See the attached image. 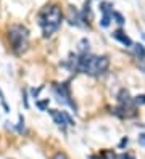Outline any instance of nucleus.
<instances>
[{
	"instance_id": "nucleus-5",
	"label": "nucleus",
	"mask_w": 145,
	"mask_h": 159,
	"mask_svg": "<svg viewBox=\"0 0 145 159\" xmlns=\"http://www.w3.org/2000/svg\"><path fill=\"white\" fill-rule=\"evenodd\" d=\"M55 93L58 95V101H63V103H66V105H70L71 108L76 109L74 101L71 100V93H70V87H68V84H56V85H55Z\"/></svg>"
},
{
	"instance_id": "nucleus-13",
	"label": "nucleus",
	"mask_w": 145,
	"mask_h": 159,
	"mask_svg": "<svg viewBox=\"0 0 145 159\" xmlns=\"http://www.w3.org/2000/svg\"><path fill=\"white\" fill-rule=\"evenodd\" d=\"M113 18L116 20V23H118V24H124V18H123V15H121V13L113 11Z\"/></svg>"
},
{
	"instance_id": "nucleus-1",
	"label": "nucleus",
	"mask_w": 145,
	"mask_h": 159,
	"mask_svg": "<svg viewBox=\"0 0 145 159\" xmlns=\"http://www.w3.org/2000/svg\"><path fill=\"white\" fill-rule=\"evenodd\" d=\"M68 66L71 71L76 72H82V74H89V76H102L108 71L110 68V60L108 57H95L90 53H81L71 57L68 60Z\"/></svg>"
},
{
	"instance_id": "nucleus-16",
	"label": "nucleus",
	"mask_w": 145,
	"mask_h": 159,
	"mask_svg": "<svg viewBox=\"0 0 145 159\" xmlns=\"http://www.w3.org/2000/svg\"><path fill=\"white\" fill-rule=\"evenodd\" d=\"M18 132H23V130H24V117L23 116H19V124H18Z\"/></svg>"
},
{
	"instance_id": "nucleus-6",
	"label": "nucleus",
	"mask_w": 145,
	"mask_h": 159,
	"mask_svg": "<svg viewBox=\"0 0 145 159\" xmlns=\"http://www.w3.org/2000/svg\"><path fill=\"white\" fill-rule=\"evenodd\" d=\"M50 113V116L53 117V120H55V124L58 125V127H61V129H65L66 125H74V122H73V119L68 116L65 111H56V109H50L48 111Z\"/></svg>"
},
{
	"instance_id": "nucleus-3",
	"label": "nucleus",
	"mask_w": 145,
	"mask_h": 159,
	"mask_svg": "<svg viewBox=\"0 0 145 159\" xmlns=\"http://www.w3.org/2000/svg\"><path fill=\"white\" fill-rule=\"evenodd\" d=\"M8 40L12 43V48L16 55H21L29 47V31L26 26L15 24L8 29Z\"/></svg>"
},
{
	"instance_id": "nucleus-10",
	"label": "nucleus",
	"mask_w": 145,
	"mask_h": 159,
	"mask_svg": "<svg viewBox=\"0 0 145 159\" xmlns=\"http://www.w3.org/2000/svg\"><path fill=\"white\" fill-rule=\"evenodd\" d=\"M82 20L85 21V24L89 26V23L92 21V8H90V3L89 2H85L84 3V10H82Z\"/></svg>"
},
{
	"instance_id": "nucleus-2",
	"label": "nucleus",
	"mask_w": 145,
	"mask_h": 159,
	"mask_svg": "<svg viewBox=\"0 0 145 159\" xmlns=\"http://www.w3.org/2000/svg\"><path fill=\"white\" fill-rule=\"evenodd\" d=\"M37 20H39V26H41V29H42V35L50 37L55 31H58V27L61 26V21H63L61 8L55 3L47 5L39 11Z\"/></svg>"
},
{
	"instance_id": "nucleus-8",
	"label": "nucleus",
	"mask_w": 145,
	"mask_h": 159,
	"mask_svg": "<svg viewBox=\"0 0 145 159\" xmlns=\"http://www.w3.org/2000/svg\"><path fill=\"white\" fill-rule=\"evenodd\" d=\"M110 8H111V5H110L108 2H103V3L100 5V10H102V13H103V18H102L100 24H102L103 27H108V26H110V20L113 18V10H110Z\"/></svg>"
},
{
	"instance_id": "nucleus-18",
	"label": "nucleus",
	"mask_w": 145,
	"mask_h": 159,
	"mask_svg": "<svg viewBox=\"0 0 145 159\" xmlns=\"http://www.w3.org/2000/svg\"><path fill=\"white\" fill-rule=\"evenodd\" d=\"M53 159H68V157H66V154H65V153H56Z\"/></svg>"
},
{
	"instance_id": "nucleus-9",
	"label": "nucleus",
	"mask_w": 145,
	"mask_h": 159,
	"mask_svg": "<svg viewBox=\"0 0 145 159\" xmlns=\"http://www.w3.org/2000/svg\"><path fill=\"white\" fill-rule=\"evenodd\" d=\"M113 37H114L116 40H119L123 45H126V47H131V45H132V40L129 39L128 35H126V32H124L123 29H116V31L113 32Z\"/></svg>"
},
{
	"instance_id": "nucleus-11",
	"label": "nucleus",
	"mask_w": 145,
	"mask_h": 159,
	"mask_svg": "<svg viewBox=\"0 0 145 159\" xmlns=\"http://www.w3.org/2000/svg\"><path fill=\"white\" fill-rule=\"evenodd\" d=\"M134 52H135V55H137L139 60H145V48H143L142 43H135L134 45Z\"/></svg>"
},
{
	"instance_id": "nucleus-14",
	"label": "nucleus",
	"mask_w": 145,
	"mask_h": 159,
	"mask_svg": "<svg viewBox=\"0 0 145 159\" xmlns=\"http://www.w3.org/2000/svg\"><path fill=\"white\" fill-rule=\"evenodd\" d=\"M134 103H135V105H145V95L134 97Z\"/></svg>"
},
{
	"instance_id": "nucleus-20",
	"label": "nucleus",
	"mask_w": 145,
	"mask_h": 159,
	"mask_svg": "<svg viewBox=\"0 0 145 159\" xmlns=\"http://www.w3.org/2000/svg\"><path fill=\"white\" fill-rule=\"evenodd\" d=\"M42 89H44V87H42V85H41V87H39V89H37V90H36V89H34V90H32V95H34V98H37V95H39V92H41V90H42Z\"/></svg>"
},
{
	"instance_id": "nucleus-15",
	"label": "nucleus",
	"mask_w": 145,
	"mask_h": 159,
	"mask_svg": "<svg viewBox=\"0 0 145 159\" xmlns=\"http://www.w3.org/2000/svg\"><path fill=\"white\" fill-rule=\"evenodd\" d=\"M47 106H48V98L44 100V101H37V108L39 109H45Z\"/></svg>"
},
{
	"instance_id": "nucleus-21",
	"label": "nucleus",
	"mask_w": 145,
	"mask_h": 159,
	"mask_svg": "<svg viewBox=\"0 0 145 159\" xmlns=\"http://www.w3.org/2000/svg\"><path fill=\"white\" fill-rule=\"evenodd\" d=\"M124 145H128V138H123V140H121V143H119V146H124Z\"/></svg>"
},
{
	"instance_id": "nucleus-17",
	"label": "nucleus",
	"mask_w": 145,
	"mask_h": 159,
	"mask_svg": "<svg viewBox=\"0 0 145 159\" xmlns=\"http://www.w3.org/2000/svg\"><path fill=\"white\" fill-rule=\"evenodd\" d=\"M114 159H134V157L129 154H119V156H114Z\"/></svg>"
},
{
	"instance_id": "nucleus-19",
	"label": "nucleus",
	"mask_w": 145,
	"mask_h": 159,
	"mask_svg": "<svg viewBox=\"0 0 145 159\" xmlns=\"http://www.w3.org/2000/svg\"><path fill=\"white\" fill-rule=\"evenodd\" d=\"M139 143H140L142 146H145V134H142V135H139Z\"/></svg>"
},
{
	"instance_id": "nucleus-7",
	"label": "nucleus",
	"mask_w": 145,
	"mask_h": 159,
	"mask_svg": "<svg viewBox=\"0 0 145 159\" xmlns=\"http://www.w3.org/2000/svg\"><path fill=\"white\" fill-rule=\"evenodd\" d=\"M68 21H70L71 26H84V23H81V21H84L82 15L76 10V7L68 8Z\"/></svg>"
},
{
	"instance_id": "nucleus-4",
	"label": "nucleus",
	"mask_w": 145,
	"mask_h": 159,
	"mask_svg": "<svg viewBox=\"0 0 145 159\" xmlns=\"http://www.w3.org/2000/svg\"><path fill=\"white\" fill-rule=\"evenodd\" d=\"M118 101H119V105L113 109V114H116L118 117H123V119H129L137 114V105L134 103V98H131L129 92L126 89L119 90Z\"/></svg>"
},
{
	"instance_id": "nucleus-12",
	"label": "nucleus",
	"mask_w": 145,
	"mask_h": 159,
	"mask_svg": "<svg viewBox=\"0 0 145 159\" xmlns=\"http://www.w3.org/2000/svg\"><path fill=\"white\" fill-rule=\"evenodd\" d=\"M0 103H2L5 113H10V108H8V105H7V100H5V97H3V92H2V90H0Z\"/></svg>"
}]
</instances>
